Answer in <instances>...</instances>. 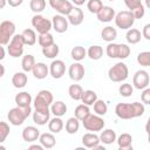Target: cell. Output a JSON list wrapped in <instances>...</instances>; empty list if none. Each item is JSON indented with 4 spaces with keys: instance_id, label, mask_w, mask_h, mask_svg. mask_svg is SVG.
<instances>
[{
    "instance_id": "9c48e42d",
    "label": "cell",
    "mask_w": 150,
    "mask_h": 150,
    "mask_svg": "<svg viewBox=\"0 0 150 150\" xmlns=\"http://www.w3.org/2000/svg\"><path fill=\"white\" fill-rule=\"evenodd\" d=\"M32 26L39 34L49 33L50 29H53V22L52 20L45 18L41 14H35L32 18Z\"/></svg>"
},
{
    "instance_id": "6da1fadb",
    "label": "cell",
    "mask_w": 150,
    "mask_h": 150,
    "mask_svg": "<svg viewBox=\"0 0 150 150\" xmlns=\"http://www.w3.org/2000/svg\"><path fill=\"white\" fill-rule=\"evenodd\" d=\"M145 107L142 102H132V103H117L115 107V114L121 120H131L139 117L144 114Z\"/></svg>"
},
{
    "instance_id": "7402d4cb",
    "label": "cell",
    "mask_w": 150,
    "mask_h": 150,
    "mask_svg": "<svg viewBox=\"0 0 150 150\" xmlns=\"http://www.w3.org/2000/svg\"><path fill=\"white\" fill-rule=\"evenodd\" d=\"M14 101H15L16 105H19V107H29L33 98L28 91H20L15 95Z\"/></svg>"
},
{
    "instance_id": "44dd1931",
    "label": "cell",
    "mask_w": 150,
    "mask_h": 150,
    "mask_svg": "<svg viewBox=\"0 0 150 150\" xmlns=\"http://www.w3.org/2000/svg\"><path fill=\"white\" fill-rule=\"evenodd\" d=\"M100 139L101 143H103L104 145H110L117 139L116 131L112 129H103V131H101L100 134Z\"/></svg>"
},
{
    "instance_id": "ffe728a7",
    "label": "cell",
    "mask_w": 150,
    "mask_h": 150,
    "mask_svg": "<svg viewBox=\"0 0 150 150\" xmlns=\"http://www.w3.org/2000/svg\"><path fill=\"white\" fill-rule=\"evenodd\" d=\"M27 82H28V77L26 75V71H16L12 76V84L16 89H21L26 87Z\"/></svg>"
},
{
    "instance_id": "d6a6232c",
    "label": "cell",
    "mask_w": 150,
    "mask_h": 150,
    "mask_svg": "<svg viewBox=\"0 0 150 150\" xmlns=\"http://www.w3.org/2000/svg\"><path fill=\"white\" fill-rule=\"evenodd\" d=\"M22 38L25 41L26 46H33L36 42V30L32 29V28H26L22 33Z\"/></svg>"
},
{
    "instance_id": "277c9868",
    "label": "cell",
    "mask_w": 150,
    "mask_h": 150,
    "mask_svg": "<svg viewBox=\"0 0 150 150\" xmlns=\"http://www.w3.org/2000/svg\"><path fill=\"white\" fill-rule=\"evenodd\" d=\"M128 76H129L128 66L122 61L115 63L108 70V77L112 82H123L128 79Z\"/></svg>"
},
{
    "instance_id": "d6986e66",
    "label": "cell",
    "mask_w": 150,
    "mask_h": 150,
    "mask_svg": "<svg viewBox=\"0 0 150 150\" xmlns=\"http://www.w3.org/2000/svg\"><path fill=\"white\" fill-rule=\"evenodd\" d=\"M33 75L35 79L38 80H43L47 77V75H49V67L43 63V62H36L33 70H32Z\"/></svg>"
},
{
    "instance_id": "f35d334b",
    "label": "cell",
    "mask_w": 150,
    "mask_h": 150,
    "mask_svg": "<svg viewBox=\"0 0 150 150\" xmlns=\"http://www.w3.org/2000/svg\"><path fill=\"white\" fill-rule=\"evenodd\" d=\"M38 42L39 45L43 48V47H48L54 42V36L50 34V33H45V34H39V38H38Z\"/></svg>"
},
{
    "instance_id": "8d00e7d4",
    "label": "cell",
    "mask_w": 150,
    "mask_h": 150,
    "mask_svg": "<svg viewBox=\"0 0 150 150\" xmlns=\"http://www.w3.org/2000/svg\"><path fill=\"white\" fill-rule=\"evenodd\" d=\"M59 53H60V47L56 43H53L48 47L42 48V54L47 59H55L59 55Z\"/></svg>"
},
{
    "instance_id": "4fadbf2b",
    "label": "cell",
    "mask_w": 150,
    "mask_h": 150,
    "mask_svg": "<svg viewBox=\"0 0 150 150\" xmlns=\"http://www.w3.org/2000/svg\"><path fill=\"white\" fill-rule=\"evenodd\" d=\"M52 22H53V29L56 32V33H64L68 30V25H69V21L68 19H66L64 15H61V14H56L52 18Z\"/></svg>"
},
{
    "instance_id": "7c38bea8",
    "label": "cell",
    "mask_w": 150,
    "mask_h": 150,
    "mask_svg": "<svg viewBox=\"0 0 150 150\" xmlns=\"http://www.w3.org/2000/svg\"><path fill=\"white\" fill-rule=\"evenodd\" d=\"M66 73V63L62 60H53L52 63L49 64V75L55 79L59 80L61 79Z\"/></svg>"
},
{
    "instance_id": "8fae6325",
    "label": "cell",
    "mask_w": 150,
    "mask_h": 150,
    "mask_svg": "<svg viewBox=\"0 0 150 150\" xmlns=\"http://www.w3.org/2000/svg\"><path fill=\"white\" fill-rule=\"evenodd\" d=\"M84 74H86V69H84V66L80 62H74L69 66L68 68V75L70 77V80L75 81V82H79L81 81L83 77H84Z\"/></svg>"
},
{
    "instance_id": "f5cc1de1",
    "label": "cell",
    "mask_w": 150,
    "mask_h": 150,
    "mask_svg": "<svg viewBox=\"0 0 150 150\" xmlns=\"http://www.w3.org/2000/svg\"><path fill=\"white\" fill-rule=\"evenodd\" d=\"M64 0H48V2H49V6L53 8V9H56L62 2H63Z\"/></svg>"
},
{
    "instance_id": "94428289",
    "label": "cell",
    "mask_w": 150,
    "mask_h": 150,
    "mask_svg": "<svg viewBox=\"0 0 150 150\" xmlns=\"http://www.w3.org/2000/svg\"><path fill=\"white\" fill-rule=\"evenodd\" d=\"M0 68H1V74H0V76H4V75H5V67H4V64H0Z\"/></svg>"
},
{
    "instance_id": "be15d7a7",
    "label": "cell",
    "mask_w": 150,
    "mask_h": 150,
    "mask_svg": "<svg viewBox=\"0 0 150 150\" xmlns=\"http://www.w3.org/2000/svg\"><path fill=\"white\" fill-rule=\"evenodd\" d=\"M144 4H145V7L150 9V0H144Z\"/></svg>"
},
{
    "instance_id": "91938a15",
    "label": "cell",
    "mask_w": 150,
    "mask_h": 150,
    "mask_svg": "<svg viewBox=\"0 0 150 150\" xmlns=\"http://www.w3.org/2000/svg\"><path fill=\"white\" fill-rule=\"evenodd\" d=\"M6 2H7V0H0V8H1V9H2L4 7H5Z\"/></svg>"
},
{
    "instance_id": "f546056e",
    "label": "cell",
    "mask_w": 150,
    "mask_h": 150,
    "mask_svg": "<svg viewBox=\"0 0 150 150\" xmlns=\"http://www.w3.org/2000/svg\"><path fill=\"white\" fill-rule=\"evenodd\" d=\"M87 56L90 59V60H94V61H97L100 60L102 56H103V48L98 45H93L88 48L87 50Z\"/></svg>"
},
{
    "instance_id": "836d02e7",
    "label": "cell",
    "mask_w": 150,
    "mask_h": 150,
    "mask_svg": "<svg viewBox=\"0 0 150 150\" xmlns=\"http://www.w3.org/2000/svg\"><path fill=\"white\" fill-rule=\"evenodd\" d=\"M70 56L74 61L80 62L82 60H84V57L87 56V50L84 49V47L82 46H75L73 47V49L70 50Z\"/></svg>"
},
{
    "instance_id": "7bdbcfd3",
    "label": "cell",
    "mask_w": 150,
    "mask_h": 150,
    "mask_svg": "<svg viewBox=\"0 0 150 150\" xmlns=\"http://www.w3.org/2000/svg\"><path fill=\"white\" fill-rule=\"evenodd\" d=\"M137 63L142 67H150V50L141 52L137 55Z\"/></svg>"
},
{
    "instance_id": "484cf974",
    "label": "cell",
    "mask_w": 150,
    "mask_h": 150,
    "mask_svg": "<svg viewBox=\"0 0 150 150\" xmlns=\"http://www.w3.org/2000/svg\"><path fill=\"white\" fill-rule=\"evenodd\" d=\"M63 127H64L63 121L59 116H55V117L50 118L49 122H48V130L53 134H59L63 129Z\"/></svg>"
},
{
    "instance_id": "6125c7cd",
    "label": "cell",
    "mask_w": 150,
    "mask_h": 150,
    "mask_svg": "<svg viewBox=\"0 0 150 150\" xmlns=\"http://www.w3.org/2000/svg\"><path fill=\"white\" fill-rule=\"evenodd\" d=\"M96 149H101V150H104L105 148H104V145H100V144H97V145L94 148V150H96Z\"/></svg>"
},
{
    "instance_id": "3957f363",
    "label": "cell",
    "mask_w": 150,
    "mask_h": 150,
    "mask_svg": "<svg viewBox=\"0 0 150 150\" xmlns=\"http://www.w3.org/2000/svg\"><path fill=\"white\" fill-rule=\"evenodd\" d=\"M30 114H32V107L30 105L29 107L16 105L15 108L9 109V111L7 114V118L12 125L19 127V125L23 124V122L29 117Z\"/></svg>"
},
{
    "instance_id": "b9f144b4",
    "label": "cell",
    "mask_w": 150,
    "mask_h": 150,
    "mask_svg": "<svg viewBox=\"0 0 150 150\" xmlns=\"http://www.w3.org/2000/svg\"><path fill=\"white\" fill-rule=\"evenodd\" d=\"M103 7V2L101 0H88L87 2V9L93 13V14H97Z\"/></svg>"
},
{
    "instance_id": "f6af8a7d",
    "label": "cell",
    "mask_w": 150,
    "mask_h": 150,
    "mask_svg": "<svg viewBox=\"0 0 150 150\" xmlns=\"http://www.w3.org/2000/svg\"><path fill=\"white\" fill-rule=\"evenodd\" d=\"M118 93H120V95L123 96V97H129V96H131L132 93H134V86L130 84V83H123V84L120 86Z\"/></svg>"
},
{
    "instance_id": "f907efd6",
    "label": "cell",
    "mask_w": 150,
    "mask_h": 150,
    "mask_svg": "<svg viewBox=\"0 0 150 150\" xmlns=\"http://www.w3.org/2000/svg\"><path fill=\"white\" fill-rule=\"evenodd\" d=\"M130 12L134 14L135 19H142V18L144 16V14H145V7L142 5V6H139V7L135 8L134 11H130Z\"/></svg>"
},
{
    "instance_id": "52a82bcc",
    "label": "cell",
    "mask_w": 150,
    "mask_h": 150,
    "mask_svg": "<svg viewBox=\"0 0 150 150\" xmlns=\"http://www.w3.org/2000/svg\"><path fill=\"white\" fill-rule=\"evenodd\" d=\"M82 124L86 130L96 132V131H102L104 129L105 122L102 118V116H100L97 114H90L84 121H82Z\"/></svg>"
},
{
    "instance_id": "9f6ffc18",
    "label": "cell",
    "mask_w": 150,
    "mask_h": 150,
    "mask_svg": "<svg viewBox=\"0 0 150 150\" xmlns=\"http://www.w3.org/2000/svg\"><path fill=\"white\" fill-rule=\"evenodd\" d=\"M71 2H73V5H75V6H77V7H80V6H82V5H84V2L87 1V0H70Z\"/></svg>"
},
{
    "instance_id": "ba28073f",
    "label": "cell",
    "mask_w": 150,
    "mask_h": 150,
    "mask_svg": "<svg viewBox=\"0 0 150 150\" xmlns=\"http://www.w3.org/2000/svg\"><path fill=\"white\" fill-rule=\"evenodd\" d=\"M23 46L26 45L22 38V34H15L9 41V43L7 45V53L9 54V56L14 59L19 57L23 54Z\"/></svg>"
},
{
    "instance_id": "60d3db41",
    "label": "cell",
    "mask_w": 150,
    "mask_h": 150,
    "mask_svg": "<svg viewBox=\"0 0 150 150\" xmlns=\"http://www.w3.org/2000/svg\"><path fill=\"white\" fill-rule=\"evenodd\" d=\"M107 111H108L107 103L103 100H98L97 98V101L94 103V112L100 115V116H104L107 114Z\"/></svg>"
},
{
    "instance_id": "d4e9b609",
    "label": "cell",
    "mask_w": 150,
    "mask_h": 150,
    "mask_svg": "<svg viewBox=\"0 0 150 150\" xmlns=\"http://www.w3.org/2000/svg\"><path fill=\"white\" fill-rule=\"evenodd\" d=\"M101 38L104 41H107L108 43L109 42H114V40H116V38H117V30H116V28H114L112 26L104 27L102 29V32H101Z\"/></svg>"
},
{
    "instance_id": "ac0fdd59",
    "label": "cell",
    "mask_w": 150,
    "mask_h": 150,
    "mask_svg": "<svg viewBox=\"0 0 150 150\" xmlns=\"http://www.w3.org/2000/svg\"><path fill=\"white\" fill-rule=\"evenodd\" d=\"M117 145H118V149L121 150H132V136L128 132H123L121 134L117 139Z\"/></svg>"
},
{
    "instance_id": "db71d44e",
    "label": "cell",
    "mask_w": 150,
    "mask_h": 150,
    "mask_svg": "<svg viewBox=\"0 0 150 150\" xmlns=\"http://www.w3.org/2000/svg\"><path fill=\"white\" fill-rule=\"evenodd\" d=\"M23 0H7V4L11 7H19L20 5H22Z\"/></svg>"
},
{
    "instance_id": "4316f807",
    "label": "cell",
    "mask_w": 150,
    "mask_h": 150,
    "mask_svg": "<svg viewBox=\"0 0 150 150\" xmlns=\"http://www.w3.org/2000/svg\"><path fill=\"white\" fill-rule=\"evenodd\" d=\"M90 114H91V112H90L89 105H87V104H84V103L79 104V105L75 108V111H74V116H75L76 118H79L81 122L84 121Z\"/></svg>"
},
{
    "instance_id": "6f0895ef",
    "label": "cell",
    "mask_w": 150,
    "mask_h": 150,
    "mask_svg": "<svg viewBox=\"0 0 150 150\" xmlns=\"http://www.w3.org/2000/svg\"><path fill=\"white\" fill-rule=\"evenodd\" d=\"M145 131H146L148 135H150V116H149V118H148V121L145 123Z\"/></svg>"
},
{
    "instance_id": "7a4b0ae2",
    "label": "cell",
    "mask_w": 150,
    "mask_h": 150,
    "mask_svg": "<svg viewBox=\"0 0 150 150\" xmlns=\"http://www.w3.org/2000/svg\"><path fill=\"white\" fill-rule=\"evenodd\" d=\"M53 102H54V97H53L52 91H49L47 89H42L36 94V96L33 101L34 110L46 112V114H52L50 105Z\"/></svg>"
},
{
    "instance_id": "e575fe53",
    "label": "cell",
    "mask_w": 150,
    "mask_h": 150,
    "mask_svg": "<svg viewBox=\"0 0 150 150\" xmlns=\"http://www.w3.org/2000/svg\"><path fill=\"white\" fill-rule=\"evenodd\" d=\"M83 89L80 84H70L68 88V94L70 96V98H73L74 101H81L82 98V94H83Z\"/></svg>"
},
{
    "instance_id": "bcb514c9",
    "label": "cell",
    "mask_w": 150,
    "mask_h": 150,
    "mask_svg": "<svg viewBox=\"0 0 150 150\" xmlns=\"http://www.w3.org/2000/svg\"><path fill=\"white\" fill-rule=\"evenodd\" d=\"M130 47L127 43H118V55L117 59L120 60H124L130 55Z\"/></svg>"
},
{
    "instance_id": "2e32d148",
    "label": "cell",
    "mask_w": 150,
    "mask_h": 150,
    "mask_svg": "<svg viewBox=\"0 0 150 150\" xmlns=\"http://www.w3.org/2000/svg\"><path fill=\"white\" fill-rule=\"evenodd\" d=\"M67 19L69 21L70 25L73 26H79L83 22V19H84V14H83V11L77 7V6H74L73 11L67 15Z\"/></svg>"
},
{
    "instance_id": "cb8c5ba5",
    "label": "cell",
    "mask_w": 150,
    "mask_h": 150,
    "mask_svg": "<svg viewBox=\"0 0 150 150\" xmlns=\"http://www.w3.org/2000/svg\"><path fill=\"white\" fill-rule=\"evenodd\" d=\"M50 112L54 116H59L62 117L63 115H66L67 112V104L63 101H55L52 103L50 105Z\"/></svg>"
},
{
    "instance_id": "680465c9",
    "label": "cell",
    "mask_w": 150,
    "mask_h": 150,
    "mask_svg": "<svg viewBox=\"0 0 150 150\" xmlns=\"http://www.w3.org/2000/svg\"><path fill=\"white\" fill-rule=\"evenodd\" d=\"M0 50H1L0 60H4V59H5V46H1V47H0Z\"/></svg>"
},
{
    "instance_id": "30bf717a",
    "label": "cell",
    "mask_w": 150,
    "mask_h": 150,
    "mask_svg": "<svg viewBox=\"0 0 150 150\" xmlns=\"http://www.w3.org/2000/svg\"><path fill=\"white\" fill-rule=\"evenodd\" d=\"M149 83H150V75L146 70L139 69L134 74V77H132L134 88H136L138 90H143L149 86Z\"/></svg>"
},
{
    "instance_id": "603a6c76",
    "label": "cell",
    "mask_w": 150,
    "mask_h": 150,
    "mask_svg": "<svg viewBox=\"0 0 150 150\" xmlns=\"http://www.w3.org/2000/svg\"><path fill=\"white\" fill-rule=\"evenodd\" d=\"M39 141L43 145L45 149H52L56 144V138H55L53 132H43V134H41L40 137H39Z\"/></svg>"
},
{
    "instance_id": "5bb4252c",
    "label": "cell",
    "mask_w": 150,
    "mask_h": 150,
    "mask_svg": "<svg viewBox=\"0 0 150 150\" xmlns=\"http://www.w3.org/2000/svg\"><path fill=\"white\" fill-rule=\"evenodd\" d=\"M40 130L36 128V127H34V125H28V127H26L23 130H22V134H21V136H22V139L25 141V142H27V143H33V142H35V141H38L39 139V137H40Z\"/></svg>"
},
{
    "instance_id": "ee69618b",
    "label": "cell",
    "mask_w": 150,
    "mask_h": 150,
    "mask_svg": "<svg viewBox=\"0 0 150 150\" xmlns=\"http://www.w3.org/2000/svg\"><path fill=\"white\" fill-rule=\"evenodd\" d=\"M105 54L110 59H117V55H118V43L109 42L107 48H105Z\"/></svg>"
},
{
    "instance_id": "8992f818",
    "label": "cell",
    "mask_w": 150,
    "mask_h": 150,
    "mask_svg": "<svg viewBox=\"0 0 150 150\" xmlns=\"http://www.w3.org/2000/svg\"><path fill=\"white\" fill-rule=\"evenodd\" d=\"M15 35V25L11 20H4L0 23V45L6 46Z\"/></svg>"
},
{
    "instance_id": "03108f58",
    "label": "cell",
    "mask_w": 150,
    "mask_h": 150,
    "mask_svg": "<svg viewBox=\"0 0 150 150\" xmlns=\"http://www.w3.org/2000/svg\"><path fill=\"white\" fill-rule=\"evenodd\" d=\"M108 1H115V0H108Z\"/></svg>"
},
{
    "instance_id": "1f68e13d",
    "label": "cell",
    "mask_w": 150,
    "mask_h": 150,
    "mask_svg": "<svg viewBox=\"0 0 150 150\" xmlns=\"http://www.w3.org/2000/svg\"><path fill=\"white\" fill-rule=\"evenodd\" d=\"M80 120L76 118L75 116L74 117H69L66 122V131L69 134V135H74L79 131L80 129Z\"/></svg>"
},
{
    "instance_id": "5b68a950",
    "label": "cell",
    "mask_w": 150,
    "mask_h": 150,
    "mask_svg": "<svg viewBox=\"0 0 150 150\" xmlns=\"http://www.w3.org/2000/svg\"><path fill=\"white\" fill-rule=\"evenodd\" d=\"M114 20H115V25L117 28L128 30L134 26L136 19L130 11H121V12L116 13Z\"/></svg>"
},
{
    "instance_id": "9a60e30c",
    "label": "cell",
    "mask_w": 150,
    "mask_h": 150,
    "mask_svg": "<svg viewBox=\"0 0 150 150\" xmlns=\"http://www.w3.org/2000/svg\"><path fill=\"white\" fill-rule=\"evenodd\" d=\"M115 15H116L115 9L110 6H103L102 9L96 14L97 20L100 22H110L115 19Z\"/></svg>"
},
{
    "instance_id": "74e56055",
    "label": "cell",
    "mask_w": 150,
    "mask_h": 150,
    "mask_svg": "<svg viewBox=\"0 0 150 150\" xmlns=\"http://www.w3.org/2000/svg\"><path fill=\"white\" fill-rule=\"evenodd\" d=\"M29 8L35 14H40L46 8V0H30L29 1Z\"/></svg>"
},
{
    "instance_id": "681fc988",
    "label": "cell",
    "mask_w": 150,
    "mask_h": 150,
    "mask_svg": "<svg viewBox=\"0 0 150 150\" xmlns=\"http://www.w3.org/2000/svg\"><path fill=\"white\" fill-rule=\"evenodd\" d=\"M141 100L144 104H148L150 105V88L146 87L145 89H143L142 94H141Z\"/></svg>"
},
{
    "instance_id": "e7e4bbea",
    "label": "cell",
    "mask_w": 150,
    "mask_h": 150,
    "mask_svg": "<svg viewBox=\"0 0 150 150\" xmlns=\"http://www.w3.org/2000/svg\"><path fill=\"white\" fill-rule=\"evenodd\" d=\"M148 143L150 144V135H148Z\"/></svg>"
},
{
    "instance_id": "d590c367",
    "label": "cell",
    "mask_w": 150,
    "mask_h": 150,
    "mask_svg": "<svg viewBox=\"0 0 150 150\" xmlns=\"http://www.w3.org/2000/svg\"><path fill=\"white\" fill-rule=\"evenodd\" d=\"M82 103L87 104V105H94V103L97 101V94L94 91V90H84L83 94H82V98H81Z\"/></svg>"
},
{
    "instance_id": "11a10c76",
    "label": "cell",
    "mask_w": 150,
    "mask_h": 150,
    "mask_svg": "<svg viewBox=\"0 0 150 150\" xmlns=\"http://www.w3.org/2000/svg\"><path fill=\"white\" fill-rule=\"evenodd\" d=\"M28 149H29V150H33V149H35V150H42V149H45V148H43V145L40 143V144H32V145L28 146Z\"/></svg>"
},
{
    "instance_id": "c3c4849f",
    "label": "cell",
    "mask_w": 150,
    "mask_h": 150,
    "mask_svg": "<svg viewBox=\"0 0 150 150\" xmlns=\"http://www.w3.org/2000/svg\"><path fill=\"white\" fill-rule=\"evenodd\" d=\"M124 5L128 7L129 11H134L135 8L142 6V1L141 0H124Z\"/></svg>"
},
{
    "instance_id": "816d5d0a",
    "label": "cell",
    "mask_w": 150,
    "mask_h": 150,
    "mask_svg": "<svg viewBox=\"0 0 150 150\" xmlns=\"http://www.w3.org/2000/svg\"><path fill=\"white\" fill-rule=\"evenodd\" d=\"M142 36H143L145 40L150 41V23L144 25V27H143V29H142Z\"/></svg>"
},
{
    "instance_id": "ab89813d",
    "label": "cell",
    "mask_w": 150,
    "mask_h": 150,
    "mask_svg": "<svg viewBox=\"0 0 150 150\" xmlns=\"http://www.w3.org/2000/svg\"><path fill=\"white\" fill-rule=\"evenodd\" d=\"M73 8H74L73 2H71V1H68V0H64V1H63V2H62L55 11H56L59 14L67 16V15L73 11Z\"/></svg>"
},
{
    "instance_id": "f1b7e54d",
    "label": "cell",
    "mask_w": 150,
    "mask_h": 150,
    "mask_svg": "<svg viewBox=\"0 0 150 150\" xmlns=\"http://www.w3.org/2000/svg\"><path fill=\"white\" fill-rule=\"evenodd\" d=\"M141 38H142V34L138 29L136 28H130L127 30V34H125V40L130 45H136L141 41Z\"/></svg>"
},
{
    "instance_id": "e0dca14e",
    "label": "cell",
    "mask_w": 150,
    "mask_h": 150,
    "mask_svg": "<svg viewBox=\"0 0 150 150\" xmlns=\"http://www.w3.org/2000/svg\"><path fill=\"white\" fill-rule=\"evenodd\" d=\"M101 143V139H100V136H97L95 132H87L82 136V144L84 148H88V149H94L97 144Z\"/></svg>"
},
{
    "instance_id": "7dc6e473",
    "label": "cell",
    "mask_w": 150,
    "mask_h": 150,
    "mask_svg": "<svg viewBox=\"0 0 150 150\" xmlns=\"http://www.w3.org/2000/svg\"><path fill=\"white\" fill-rule=\"evenodd\" d=\"M9 125L7 124V122H4L1 121L0 122V143H4L7 138V136L9 135Z\"/></svg>"
},
{
    "instance_id": "4dcf8cb0",
    "label": "cell",
    "mask_w": 150,
    "mask_h": 150,
    "mask_svg": "<svg viewBox=\"0 0 150 150\" xmlns=\"http://www.w3.org/2000/svg\"><path fill=\"white\" fill-rule=\"evenodd\" d=\"M35 63H36V62H35V57H34L32 54H27V55H25V56L22 57V60H21V68H22L23 71L29 73V71L33 70Z\"/></svg>"
},
{
    "instance_id": "83f0119b",
    "label": "cell",
    "mask_w": 150,
    "mask_h": 150,
    "mask_svg": "<svg viewBox=\"0 0 150 150\" xmlns=\"http://www.w3.org/2000/svg\"><path fill=\"white\" fill-rule=\"evenodd\" d=\"M32 117H33V122L38 125H45L49 122L50 120V114H46V112H41L38 110H34V112H32Z\"/></svg>"
}]
</instances>
